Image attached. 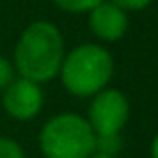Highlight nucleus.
<instances>
[{"label": "nucleus", "instance_id": "obj_1", "mask_svg": "<svg viewBox=\"0 0 158 158\" xmlns=\"http://www.w3.org/2000/svg\"><path fill=\"white\" fill-rule=\"evenodd\" d=\"M64 60V40L52 22H32L20 34L14 50V66L22 78L48 82L58 76Z\"/></svg>", "mask_w": 158, "mask_h": 158}, {"label": "nucleus", "instance_id": "obj_2", "mask_svg": "<svg viewBox=\"0 0 158 158\" xmlns=\"http://www.w3.org/2000/svg\"><path fill=\"white\" fill-rule=\"evenodd\" d=\"M114 72L110 52L100 44H80L64 54L60 66V78L70 94L80 98L94 96L106 88Z\"/></svg>", "mask_w": 158, "mask_h": 158}, {"label": "nucleus", "instance_id": "obj_3", "mask_svg": "<svg viewBox=\"0 0 158 158\" xmlns=\"http://www.w3.org/2000/svg\"><path fill=\"white\" fill-rule=\"evenodd\" d=\"M94 134L88 120L72 112L56 114L42 126L38 144L44 158H90Z\"/></svg>", "mask_w": 158, "mask_h": 158}, {"label": "nucleus", "instance_id": "obj_4", "mask_svg": "<svg viewBox=\"0 0 158 158\" xmlns=\"http://www.w3.org/2000/svg\"><path fill=\"white\" fill-rule=\"evenodd\" d=\"M130 114L128 98L116 88H102L92 96L88 108V124L94 134H120Z\"/></svg>", "mask_w": 158, "mask_h": 158}, {"label": "nucleus", "instance_id": "obj_5", "mask_svg": "<svg viewBox=\"0 0 158 158\" xmlns=\"http://www.w3.org/2000/svg\"><path fill=\"white\" fill-rule=\"evenodd\" d=\"M44 104V94L38 82H32L28 78H14L4 88L2 106L8 116L16 120H32L38 116Z\"/></svg>", "mask_w": 158, "mask_h": 158}, {"label": "nucleus", "instance_id": "obj_6", "mask_svg": "<svg viewBox=\"0 0 158 158\" xmlns=\"http://www.w3.org/2000/svg\"><path fill=\"white\" fill-rule=\"evenodd\" d=\"M88 26L96 38L104 42H116L126 34L128 18L122 8L112 4L110 0H102L88 12Z\"/></svg>", "mask_w": 158, "mask_h": 158}, {"label": "nucleus", "instance_id": "obj_7", "mask_svg": "<svg viewBox=\"0 0 158 158\" xmlns=\"http://www.w3.org/2000/svg\"><path fill=\"white\" fill-rule=\"evenodd\" d=\"M122 148L120 134H96L94 138V152L106 156H116Z\"/></svg>", "mask_w": 158, "mask_h": 158}, {"label": "nucleus", "instance_id": "obj_8", "mask_svg": "<svg viewBox=\"0 0 158 158\" xmlns=\"http://www.w3.org/2000/svg\"><path fill=\"white\" fill-rule=\"evenodd\" d=\"M52 2L66 12H90L102 0H52Z\"/></svg>", "mask_w": 158, "mask_h": 158}, {"label": "nucleus", "instance_id": "obj_9", "mask_svg": "<svg viewBox=\"0 0 158 158\" xmlns=\"http://www.w3.org/2000/svg\"><path fill=\"white\" fill-rule=\"evenodd\" d=\"M0 158H24V150L16 140L0 136Z\"/></svg>", "mask_w": 158, "mask_h": 158}, {"label": "nucleus", "instance_id": "obj_10", "mask_svg": "<svg viewBox=\"0 0 158 158\" xmlns=\"http://www.w3.org/2000/svg\"><path fill=\"white\" fill-rule=\"evenodd\" d=\"M12 80H14V70H12L10 60L0 56V90H4Z\"/></svg>", "mask_w": 158, "mask_h": 158}, {"label": "nucleus", "instance_id": "obj_11", "mask_svg": "<svg viewBox=\"0 0 158 158\" xmlns=\"http://www.w3.org/2000/svg\"><path fill=\"white\" fill-rule=\"evenodd\" d=\"M110 2L116 4L118 8H122L124 12H128V10L136 12V10H144V8H148L152 4V0H110Z\"/></svg>", "mask_w": 158, "mask_h": 158}, {"label": "nucleus", "instance_id": "obj_12", "mask_svg": "<svg viewBox=\"0 0 158 158\" xmlns=\"http://www.w3.org/2000/svg\"><path fill=\"white\" fill-rule=\"evenodd\" d=\"M150 158H158V134L154 136V140L150 144Z\"/></svg>", "mask_w": 158, "mask_h": 158}, {"label": "nucleus", "instance_id": "obj_13", "mask_svg": "<svg viewBox=\"0 0 158 158\" xmlns=\"http://www.w3.org/2000/svg\"><path fill=\"white\" fill-rule=\"evenodd\" d=\"M90 158H114V156H106V154H98V152H94Z\"/></svg>", "mask_w": 158, "mask_h": 158}]
</instances>
